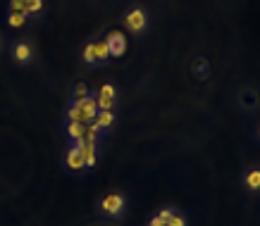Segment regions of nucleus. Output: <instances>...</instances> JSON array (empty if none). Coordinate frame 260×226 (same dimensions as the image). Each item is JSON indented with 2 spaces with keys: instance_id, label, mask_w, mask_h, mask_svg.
Instances as JSON below:
<instances>
[{
  "instance_id": "obj_2",
  "label": "nucleus",
  "mask_w": 260,
  "mask_h": 226,
  "mask_svg": "<svg viewBox=\"0 0 260 226\" xmlns=\"http://www.w3.org/2000/svg\"><path fill=\"white\" fill-rule=\"evenodd\" d=\"M124 24L132 33H143L146 26H148V17H146V12H143L141 8H132L129 15L124 17Z\"/></svg>"
},
{
  "instance_id": "obj_8",
  "label": "nucleus",
  "mask_w": 260,
  "mask_h": 226,
  "mask_svg": "<svg viewBox=\"0 0 260 226\" xmlns=\"http://www.w3.org/2000/svg\"><path fill=\"white\" fill-rule=\"evenodd\" d=\"M64 131H67V136H70L72 143H77V140L84 138L86 124H81V122H67V126H64Z\"/></svg>"
},
{
  "instance_id": "obj_17",
  "label": "nucleus",
  "mask_w": 260,
  "mask_h": 226,
  "mask_svg": "<svg viewBox=\"0 0 260 226\" xmlns=\"http://www.w3.org/2000/svg\"><path fill=\"white\" fill-rule=\"evenodd\" d=\"M167 226H189V224H186V217L181 212H172L170 219H167Z\"/></svg>"
},
{
  "instance_id": "obj_3",
  "label": "nucleus",
  "mask_w": 260,
  "mask_h": 226,
  "mask_svg": "<svg viewBox=\"0 0 260 226\" xmlns=\"http://www.w3.org/2000/svg\"><path fill=\"white\" fill-rule=\"evenodd\" d=\"M79 105V115H81V124H91V122H95V117H98V102H95L93 95H88V98H84V100L77 102Z\"/></svg>"
},
{
  "instance_id": "obj_16",
  "label": "nucleus",
  "mask_w": 260,
  "mask_h": 226,
  "mask_svg": "<svg viewBox=\"0 0 260 226\" xmlns=\"http://www.w3.org/2000/svg\"><path fill=\"white\" fill-rule=\"evenodd\" d=\"M24 8H26V15H39L43 10V0H24Z\"/></svg>"
},
{
  "instance_id": "obj_10",
  "label": "nucleus",
  "mask_w": 260,
  "mask_h": 226,
  "mask_svg": "<svg viewBox=\"0 0 260 226\" xmlns=\"http://www.w3.org/2000/svg\"><path fill=\"white\" fill-rule=\"evenodd\" d=\"M15 60L19 64H24V62H29V60H31V46H29V43H17L15 46Z\"/></svg>"
},
{
  "instance_id": "obj_15",
  "label": "nucleus",
  "mask_w": 260,
  "mask_h": 226,
  "mask_svg": "<svg viewBox=\"0 0 260 226\" xmlns=\"http://www.w3.org/2000/svg\"><path fill=\"white\" fill-rule=\"evenodd\" d=\"M88 86L86 84H84V81H79V84H77V86H74V93H72V100L74 102H79V100H84V98H88Z\"/></svg>"
},
{
  "instance_id": "obj_1",
  "label": "nucleus",
  "mask_w": 260,
  "mask_h": 226,
  "mask_svg": "<svg viewBox=\"0 0 260 226\" xmlns=\"http://www.w3.org/2000/svg\"><path fill=\"white\" fill-rule=\"evenodd\" d=\"M98 210L101 214L105 217H112V219H122L126 212V198L124 193H119V191H112V193H105L98 200Z\"/></svg>"
},
{
  "instance_id": "obj_4",
  "label": "nucleus",
  "mask_w": 260,
  "mask_h": 226,
  "mask_svg": "<svg viewBox=\"0 0 260 226\" xmlns=\"http://www.w3.org/2000/svg\"><path fill=\"white\" fill-rule=\"evenodd\" d=\"M64 164H67L70 172H84V169H86V162H84V153H81V148L72 145V148L67 150V155H64Z\"/></svg>"
},
{
  "instance_id": "obj_19",
  "label": "nucleus",
  "mask_w": 260,
  "mask_h": 226,
  "mask_svg": "<svg viewBox=\"0 0 260 226\" xmlns=\"http://www.w3.org/2000/svg\"><path fill=\"white\" fill-rule=\"evenodd\" d=\"M10 12H26L24 0H10Z\"/></svg>"
},
{
  "instance_id": "obj_7",
  "label": "nucleus",
  "mask_w": 260,
  "mask_h": 226,
  "mask_svg": "<svg viewBox=\"0 0 260 226\" xmlns=\"http://www.w3.org/2000/svg\"><path fill=\"white\" fill-rule=\"evenodd\" d=\"M93 46H95V60H98V64L110 62L112 57H110V46H108V41L105 39L93 41Z\"/></svg>"
},
{
  "instance_id": "obj_13",
  "label": "nucleus",
  "mask_w": 260,
  "mask_h": 226,
  "mask_svg": "<svg viewBox=\"0 0 260 226\" xmlns=\"http://www.w3.org/2000/svg\"><path fill=\"white\" fill-rule=\"evenodd\" d=\"M26 19H29V15H26V12H10V15H8V24H10V26H15V29L24 26V24H26Z\"/></svg>"
},
{
  "instance_id": "obj_11",
  "label": "nucleus",
  "mask_w": 260,
  "mask_h": 226,
  "mask_svg": "<svg viewBox=\"0 0 260 226\" xmlns=\"http://www.w3.org/2000/svg\"><path fill=\"white\" fill-rule=\"evenodd\" d=\"M112 122H115V112L112 109H101L98 117H95V124L101 126V129H110Z\"/></svg>"
},
{
  "instance_id": "obj_6",
  "label": "nucleus",
  "mask_w": 260,
  "mask_h": 226,
  "mask_svg": "<svg viewBox=\"0 0 260 226\" xmlns=\"http://www.w3.org/2000/svg\"><path fill=\"white\" fill-rule=\"evenodd\" d=\"M244 186L251 193H260V167H251L244 176Z\"/></svg>"
},
{
  "instance_id": "obj_18",
  "label": "nucleus",
  "mask_w": 260,
  "mask_h": 226,
  "mask_svg": "<svg viewBox=\"0 0 260 226\" xmlns=\"http://www.w3.org/2000/svg\"><path fill=\"white\" fill-rule=\"evenodd\" d=\"M67 122H81V115H79V105L72 100L70 107H67Z\"/></svg>"
},
{
  "instance_id": "obj_5",
  "label": "nucleus",
  "mask_w": 260,
  "mask_h": 226,
  "mask_svg": "<svg viewBox=\"0 0 260 226\" xmlns=\"http://www.w3.org/2000/svg\"><path fill=\"white\" fill-rule=\"evenodd\" d=\"M105 41H108V46H110V57H119V55H124V50H126L124 33L112 31V33H108V36H105Z\"/></svg>"
},
{
  "instance_id": "obj_14",
  "label": "nucleus",
  "mask_w": 260,
  "mask_h": 226,
  "mask_svg": "<svg viewBox=\"0 0 260 226\" xmlns=\"http://www.w3.org/2000/svg\"><path fill=\"white\" fill-rule=\"evenodd\" d=\"M115 95H103V93H98L95 95V102H98V109H112L115 107Z\"/></svg>"
},
{
  "instance_id": "obj_20",
  "label": "nucleus",
  "mask_w": 260,
  "mask_h": 226,
  "mask_svg": "<svg viewBox=\"0 0 260 226\" xmlns=\"http://www.w3.org/2000/svg\"><path fill=\"white\" fill-rule=\"evenodd\" d=\"M148 226H167V221H162V219H160L158 214H155V217H150Z\"/></svg>"
},
{
  "instance_id": "obj_12",
  "label": "nucleus",
  "mask_w": 260,
  "mask_h": 226,
  "mask_svg": "<svg viewBox=\"0 0 260 226\" xmlns=\"http://www.w3.org/2000/svg\"><path fill=\"white\" fill-rule=\"evenodd\" d=\"M81 60H84L88 67H95V64H98V60H95V46H93V41H91V43H86L84 53H81Z\"/></svg>"
},
{
  "instance_id": "obj_9",
  "label": "nucleus",
  "mask_w": 260,
  "mask_h": 226,
  "mask_svg": "<svg viewBox=\"0 0 260 226\" xmlns=\"http://www.w3.org/2000/svg\"><path fill=\"white\" fill-rule=\"evenodd\" d=\"M79 148V145H77ZM81 153H84V162H86V169L95 167L98 162V145H81Z\"/></svg>"
}]
</instances>
